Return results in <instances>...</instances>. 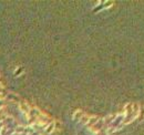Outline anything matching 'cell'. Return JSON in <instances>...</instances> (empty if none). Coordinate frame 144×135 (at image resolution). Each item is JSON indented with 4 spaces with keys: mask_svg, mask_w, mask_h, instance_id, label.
Segmentation results:
<instances>
[{
    "mask_svg": "<svg viewBox=\"0 0 144 135\" xmlns=\"http://www.w3.org/2000/svg\"><path fill=\"white\" fill-rule=\"evenodd\" d=\"M19 107H20V110H21V112L25 114V116L29 120V119H30V112H31V109H30V106H29L26 102H20V103H19Z\"/></svg>",
    "mask_w": 144,
    "mask_h": 135,
    "instance_id": "cell-1",
    "label": "cell"
},
{
    "mask_svg": "<svg viewBox=\"0 0 144 135\" xmlns=\"http://www.w3.org/2000/svg\"><path fill=\"white\" fill-rule=\"evenodd\" d=\"M54 129H56V123L54 122H51V123H49L48 125H47V127L45 129V131L48 134H51L53 131H54Z\"/></svg>",
    "mask_w": 144,
    "mask_h": 135,
    "instance_id": "cell-2",
    "label": "cell"
},
{
    "mask_svg": "<svg viewBox=\"0 0 144 135\" xmlns=\"http://www.w3.org/2000/svg\"><path fill=\"white\" fill-rule=\"evenodd\" d=\"M99 117L98 116H90V120H89V123H88V126L91 127V126H94L96 123L99 122Z\"/></svg>",
    "mask_w": 144,
    "mask_h": 135,
    "instance_id": "cell-3",
    "label": "cell"
},
{
    "mask_svg": "<svg viewBox=\"0 0 144 135\" xmlns=\"http://www.w3.org/2000/svg\"><path fill=\"white\" fill-rule=\"evenodd\" d=\"M83 114L84 113H83L81 110H76L74 112V114H73V120L74 121H80L81 120V117L83 116Z\"/></svg>",
    "mask_w": 144,
    "mask_h": 135,
    "instance_id": "cell-4",
    "label": "cell"
},
{
    "mask_svg": "<svg viewBox=\"0 0 144 135\" xmlns=\"http://www.w3.org/2000/svg\"><path fill=\"white\" fill-rule=\"evenodd\" d=\"M89 120H90V116L88 114H83V116L81 117V120H80V122L82 124H88L89 123Z\"/></svg>",
    "mask_w": 144,
    "mask_h": 135,
    "instance_id": "cell-5",
    "label": "cell"
},
{
    "mask_svg": "<svg viewBox=\"0 0 144 135\" xmlns=\"http://www.w3.org/2000/svg\"><path fill=\"white\" fill-rule=\"evenodd\" d=\"M7 99L8 100H11V101H19V97L18 95H16V94H13V93H9L8 95H7Z\"/></svg>",
    "mask_w": 144,
    "mask_h": 135,
    "instance_id": "cell-6",
    "label": "cell"
},
{
    "mask_svg": "<svg viewBox=\"0 0 144 135\" xmlns=\"http://www.w3.org/2000/svg\"><path fill=\"white\" fill-rule=\"evenodd\" d=\"M8 131H9V129L7 126H1L0 127V135H9Z\"/></svg>",
    "mask_w": 144,
    "mask_h": 135,
    "instance_id": "cell-7",
    "label": "cell"
},
{
    "mask_svg": "<svg viewBox=\"0 0 144 135\" xmlns=\"http://www.w3.org/2000/svg\"><path fill=\"white\" fill-rule=\"evenodd\" d=\"M15 132L16 133H19V134L25 133L26 132V127L25 126H18V127H16V129H15Z\"/></svg>",
    "mask_w": 144,
    "mask_h": 135,
    "instance_id": "cell-8",
    "label": "cell"
},
{
    "mask_svg": "<svg viewBox=\"0 0 144 135\" xmlns=\"http://www.w3.org/2000/svg\"><path fill=\"white\" fill-rule=\"evenodd\" d=\"M22 71H23V68H22V66H21V68H18V69L15 71V75H16V76H19L20 73H22Z\"/></svg>",
    "mask_w": 144,
    "mask_h": 135,
    "instance_id": "cell-9",
    "label": "cell"
},
{
    "mask_svg": "<svg viewBox=\"0 0 144 135\" xmlns=\"http://www.w3.org/2000/svg\"><path fill=\"white\" fill-rule=\"evenodd\" d=\"M3 89H5V86H3V84L0 82V93H3Z\"/></svg>",
    "mask_w": 144,
    "mask_h": 135,
    "instance_id": "cell-10",
    "label": "cell"
}]
</instances>
